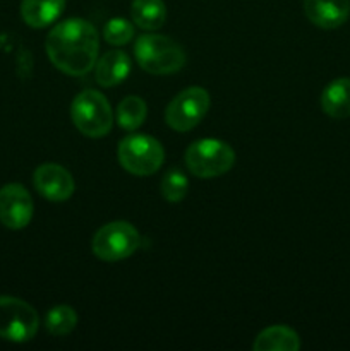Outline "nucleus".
Listing matches in <instances>:
<instances>
[{
	"label": "nucleus",
	"mask_w": 350,
	"mask_h": 351,
	"mask_svg": "<svg viewBox=\"0 0 350 351\" xmlns=\"http://www.w3.org/2000/svg\"><path fill=\"white\" fill-rule=\"evenodd\" d=\"M45 47L58 71L69 75H86L98 57V31L86 19L72 17L58 23L48 33Z\"/></svg>",
	"instance_id": "nucleus-1"
},
{
	"label": "nucleus",
	"mask_w": 350,
	"mask_h": 351,
	"mask_svg": "<svg viewBox=\"0 0 350 351\" xmlns=\"http://www.w3.org/2000/svg\"><path fill=\"white\" fill-rule=\"evenodd\" d=\"M134 55L139 67L153 75L174 74L185 64L184 48L161 34H143L137 38Z\"/></svg>",
	"instance_id": "nucleus-2"
},
{
	"label": "nucleus",
	"mask_w": 350,
	"mask_h": 351,
	"mask_svg": "<svg viewBox=\"0 0 350 351\" xmlns=\"http://www.w3.org/2000/svg\"><path fill=\"white\" fill-rule=\"evenodd\" d=\"M71 117L79 132L93 139L106 136L112 130V108L100 91L86 89L79 93L72 101Z\"/></svg>",
	"instance_id": "nucleus-3"
},
{
	"label": "nucleus",
	"mask_w": 350,
	"mask_h": 351,
	"mask_svg": "<svg viewBox=\"0 0 350 351\" xmlns=\"http://www.w3.org/2000/svg\"><path fill=\"white\" fill-rule=\"evenodd\" d=\"M117 156L124 170L137 177H146L160 170L165 160V151L154 137L132 134L120 141Z\"/></svg>",
	"instance_id": "nucleus-4"
},
{
	"label": "nucleus",
	"mask_w": 350,
	"mask_h": 351,
	"mask_svg": "<svg viewBox=\"0 0 350 351\" xmlns=\"http://www.w3.org/2000/svg\"><path fill=\"white\" fill-rule=\"evenodd\" d=\"M235 163V153L218 139H199L185 151L189 171L199 178H213L226 173Z\"/></svg>",
	"instance_id": "nucleus-5"
},
{
	"label": "nucleus",
	"mask_w": 350,
	"mask_h": 351,
	"mask_svg": "<svg viewBox=\"0 0 350 351\" xmlns=\"http://www.w3.org/2000/svg\"><path fill=\"white\" fill-rule=\"evenodd\" d=\"M141 245V237L137 230L127 221H113L102 226L95 233L91 249L98 259L106 263L127 259Z\"/></svg>",
	"instance_id": "nucleus-6"
},
{
	"label": "nucleus",
	"mask_w": 350,
	"mask_h": 351,
	"mask_svg": "<svg viewBox=\"0 0 350 351\" xmlns=\"http://www.w3.org/2000/svg\"><path fill=\"white\" fill-rule=\"evenodd\" d=\"M40 328L38 312L16 297H0V338L12 343H26Z\"/></svg>",
	"instance_id": "nucleus-7"
},
{
	"label": "nucleus",
	"mask_w": 350,
	"mask_h": 351,
	"mask_svg": "<svg viewBox=\"0 0 350 351\" xmlns=\"http://www.w3.org/2000/svg\"><path fill=\"white\" fill-rule=\"evenodd\" d=\"M209 108V95L206 89L192 86L178 93L165 110V120L168 127L177 132H187L194 129Z\"/></svg>",
	"instance_id": "nucleus-8"
},
{
	"label": "nucleus",
	"mask_w": 350,
	"mask_h": 351,
	"mask_svg": "<svg viewBox=\"0 0 350 351\" xmlns=\"http://www.w3.org/2000/svg\"><path fill=\"white\" fill-rule=\"evenodd\" d=\"M34 204L30 192L21 184H7L0 189V223L9 230H23L33 218Z\"/></svg>",
	"instance_id": "nucleus-9"
},
{
	"label": "nucleus",
	"mask_w": 350,
	"mask_h": 351,
	"mask_svg": "<svg viewBox=\"0 0 350 351\" xmlns=\"http://www.w3.org/2000/svg\"><path fill=\"white\" fill-rule=\"evenodd\" d=\"M34 189L51 202H64L74 194V178L64 167L55 163H45L34 170Z\"/></svg>",
	"instance_id": "nucleus-10"
},
{
	"label": "nucleus",
	"mask_w": 350,
	"mask_h": 351,
	"mask_svg": "<svg viewBox=\"0 0 350 351\" xmlns=\"http://www.w3.org/2000/svg\"><path fill=\"white\" fill-rule=\"evenodd\" d=\"M304 12L314 26L335 29L347 21L350 12L349 0H304Z\"/></svg>",
	"instance_id": "nucleus-11"
},
{
	"label": "nucleus",
	"mask_w": 350,
	"mask_h": 351,
	"mask_svg": "<svg viewBox=\"0 0 350 351\" xmlns=\"http://www.w3.org/2000/svg\"><path fill=\"white\" fill-rule=\"evenodd\" d=\"M130 62L129 55L122 50H112L108 53L103 55L100 62L96 64L95 77L96 82L103 88H113V86L120 84L127 79L130 72Z\"/></svg>",
	"instance_id": "nucleus-12"
},
{
	"label": "nucleus",
	"mask_w": 350,
	"mask_h": 351,
	"mask_svg": "<svg viewBox=\"0 0 350 351\" xmlns=\"http://www.w3.org/2000/svg\"><path fill=\"white\" fill-rule=\"evenodd\" d=\"M321 108L331 119L350 117V79L340 77L329 82L321 95Z\"/></svg>",
	"instance_id": "nucleus-13"
},
{
	"label": "nucleus",
	"mask_w": 350,
	"mask_h": 351,
	"mask_svg": "<svg viewBox=\"0 0 350 351\" xmlns=\"http://www.w3.org/2000/svg\"><path fill=\"white\" fill-rule=\"evenodd\" d=\"M64 7L65 0H23L21 16L27 26L40 29L57 21Z\"/></svg>",
	"instance_id": "nucleus-14"
},
{
	"label": "nucleus",
	"mask_w": 350,
	"mask_h": 351,
	"mask_svg": "<svg viewBox=\"0 0 350 351\" xmlns=\"http://www.w3.org/2000/svg\"><path fill=\"white\" fill-rule=\"evenodd\" d=\"M301 338L287 326H271L261 331L254 339V351H297Z\"/></svg>",
	"instance_id": "nucleus-15"
},
{
	"label": "nucleus",
	"mask_w": 350,
	"mask_h": 351,
	"mask_svg": "<svg viewBox=\"0 0 350 351\" xmlns=\"http://www.w3.org/2000/svg\"><path fill=\"white\" fill-rule=\"evenodd\" d=\"M132 21L141 29H160L167 19V7L163 0H132L130 5Z\"/></svg>",
	"instance_id": "nucleus-16"
},
{
	"label": "nucleus",
	"mask_w": 350,
	"mask_h": 351,
	"mask_svg": "<svg viewBox=\"0 0 350 351\" xmlns=\"http://www.w3.org/2000/svg\"><path fill=\"white\" fill-rule=\"evenodd\" d=\"M148 115V106L139 96H127L117 106V123L127 132H134L144 123Z\"/></svg>",
	"instance_id": "nucleus-17"
},
{
	"label": "nucleus",
	"mask_w": 350,
	"mask_h": 351,
	"mask_svg": "<svg viewBox=\"0 0 350 351\" xmlns=\"http://www.w3.org/2000/svg\"><path fill=\"white\" fill-rule=\"evenodd\" d=\"M47 329L54 336H65L78 324V314L69 305H57L47 314Z\"/></svg>",
	"instance_id": "nucleus-18"
},
{
	"label": "nucleus",
	"mask_w": 350,
	"mask_h": 351,
	"mask_svg": "<svg viewBox=\"0 0 350 351\" xmlns=\"http://www.w3.org/2000/svg\"><path fill=\"white\" fill-rule=\"evenodd\" d=\"M161 195L168 202H180L189 192V180L182 170H168L160 184Z\"/></svg>",
	"instance_id": "nucleus-19"
},
{
	"label": "nucleus",
	"mask_w": 350,
	"mask_h": 351,
	"mask_svg": "<svg viewBox=\"0 0 350 351\" xmlns=\"http://www.w3.org/2000/svg\"><path fill=\"white\" fill-rule=\"evenodd\" d=\"M103 38L106 43L113 45V47H122V45L129 43L134 38V26L127 19H110L106 26L103 27Z\"/></svg>",
	"instance_id": "nucleus-20"
}]
</instances>
